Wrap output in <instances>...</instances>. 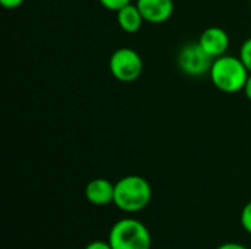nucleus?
<instances>
[{
  "label": "nucleus",
  "mask_w": 251,
  "mask_h": 249,
  "mask_svg": "<svg viewBox=\"0 0 251 249\" xmlns=\"http://www.w3.org/2000/svg\"><path fill=\"white\" fill-rule=\"evenodd\" d=\"M209 75L219 91L234 94L243 91L250 72L240 57L224 54L213 60Z\"/></svg>",
  "instance_id": "1"
},
{
  "label": "nucleus",
  "mask_w": 251,
  "mask_h": 249,
  "mask_svg": "<svg viewBox=\"0 0 251 249\" xmlns=\"http://www.w3.org/2000/svg\"><path fill=\"white\" fill-rule=\"evenodd\" d=\"M151 200L150 183L137 175H129L115 183V205L125 213L144 210Z\"/></svg>",
  "instance_id": "2"
},
{
  "label": "nucleus",
  "mask_w": 251,
  "mask_h": 249,
  "mask_svg": "<svg viewBox=\"0 0 251 249\" xmlns=\"http://www.w3.org/2000/svg\"><path fill=\"white\" fill-rule=\"evenodd\" d=\"M109 244L113 249H150L151 236L149 229L135 219H124L113 225Z\"/></svg>",
  "instance_id": "3"
},
{
  "label": "nucleus",
  "mask_w": 251,
  "mask_h": 249,
  "mask_svg": "<svg viewBox=\"0 0 251 249\" xmlns=\"http://www.w3.org/2000/svg\"><path fill=\"white\" fill-rule=\"evenodd\" d=\"M109 69L115 79L121 82H134L143 72V60L134 48L121 47L110 56Z\"/></svg>",
  "instance_id": "4"
},
{
  "label": "nucleus",
  "mask_w": 251,
  "mask_h": 249,
  "mask_svg": "<svg viewBox=\"0 0 251 249\" xmlns=\"http://www.w3.org/2000/svg\"><path fill=\"white\" fill-rule=\"evenodd\" d=\"M213 60L215 59L203 50L199 41L187 44L181 48L178 54L179 69L190 76H201L204 73H209Z\"/></svg>",
  "instance_id": "5"
},
{
  "label": "nucleus",
  "mask_w": 251,
  "mask_h": 249,
  "mask_svg": "<svg viewBox=\"0 0 251 249\" xmlns=\"http://www.w3.org/2000/svg\"><path fill=\"white\" fill-rule=\"evenodd\" d=\"M199 44L203 47V50L207 54L216 59L226 53L229 47V35L221 26H209L201 32L199 38Z\"/></svg>",
  "instance_id": "6"
},
{
  "label": "nucleus",
  "mask_w": 251,
  "mask_h": 249,
  "mask_svg": "<svg viewBox=\"0 0 251 249\" xmlns=\"http://www.w3.org/2000/svg\"><path fill=\"white\" fill-rule=\"evenodd\" d=\"M137 7L140 9L146 22L150 23H163L174 13L172 0H137Z\"/></svg>",
  "instance_id": "7"
},
{
  "label": "nucleus",
  "mask_w": 251,
  "mask_h": 249,
  "mask_svg": "<svg viewBox=\"0 0 251 249\" xmlns=\"http://www.w3.org/2000/svg\"><path fill=\"white\" fill-rule=\"evenodd\" d=\"M85 197L94 205L110 204L115 200V185L103 178L93 179L85 186Z\"/></svg>",
  "instance_id": "8"
},
{
  "label": "nucleus",
  "mask_w": 251,
  "mask_h": 249,
  "mask_svg": "<svg viewBox=\"0 0 251 249\" xmlns=\"http://www.w3.org/2000/svg\"><path fill=\"white\" fill-rule=\"evenodd\" d=\"M116 19H118V25L121 26V29L128 34L138 32L141 29L143 23L146 22L140 9L137 7V4H132V3L121 7L116 12Z\"/></svg>",
  "instance_id": "9"
},
{
  "label": "nucleus",
  "mask_w": 251,
  "mask_h": 249,
  "mask_svg": "<svg viewBox=\"0 0 251 249\" xmlns=\"http://www.w3.org/2000/svg\"><path fill=\"white\" fill-rule=\"evenodd\" d=\"M240 59L243 60V63L246 65V68L251 73V37L243 43L241 50H240Z\"/></svg>",
  "instance_id": "10"
},
{
  "label": "nucleus",
  "mask_w": 251,
  "mask_h": 249,
  "mask_svg": "<svg viewBox=\"0 0 251 249\" xmlns=\"http://www.w3.org/2000/svg\"><path fill=\"white\" fill-rule=\"evenodd\" d=\"M99 1H100V4L103 7H106L109 10H113V12H118L121 7L131 3V0H99Z\"/></svg>",
  "instance_id": "11"
},
{
  "label": "nucleus",
  "mask_w": 251,
  "mask_h": 249,
  "mask_svg": "<svg viewBox=\"0 0 251 249\" xmlns=\"http://www.w3.org/2000/svg\"><path fill=\"white\" fill-rule=\"evenodd\" d=\"M241 225L246 232L251 233V201L247 203L241 211Z\"/></svg>",
  "instance_id": "12"
},
{
  "label": "nucleus",
  "mask_w": 251,
  "mask_h": 249,
  "mask_svg": "<svg viewBox=\"0 0 251 249\" xmlns=\"http://www.w3.org/2000/svg\"><path fill=\"white\" fill-rule=\"evenodd\" d=\"M85 249H113L112 245L109 242H104V241H94V242H90Z\"/></svg>",
  "instance_id": "13"
},
{
  "label": "nucleus",
  "mask_w": 251,
  "mask_h": 249,
  "mask_svg": "<svg viewBox=\"0 0 251 249\" xmlns=\"http://www.w3.org/2000/svg\"><path fill=\"white\" fill-rule=\"evenodd\" d=\"M24 1H25V0H0V3H1V6H3L4 9H16V7H19Z\"/></svg>",
  "instance_id": "14"
},
{
  "label": "nucleus",
  "mask_w": 251,
  "mask_h": 249,
  "mask_svg": "<svg viewBox=\"0 0 251 249\" xmlns=\"http://www.w3.org/2000/svg\"><path fill=\"white\" fill-rule=\"evenodd\" d=\"M218 249H249L247 247L241 245V244H235V242H228V244H224L221 245Z\"/></svg>",
  "instance_id": "15"
},
{
  "label": "nucleus",
  "mask_w": 251,
  "mask_h": 249,
  "mask_svg": "<svg viewBox=\"0 0 251 249\" xmlns=\"http://www.w3.org/2000/svg\"><path fill=\"white\" fill-rule=\"evenodd\" d=\"M243 91H244L246 97H247V98L251 101V73L249 75V78H247V82H246V85H244Z\"/></svg>",
  "instance_id": "16"
}]
</instances>
